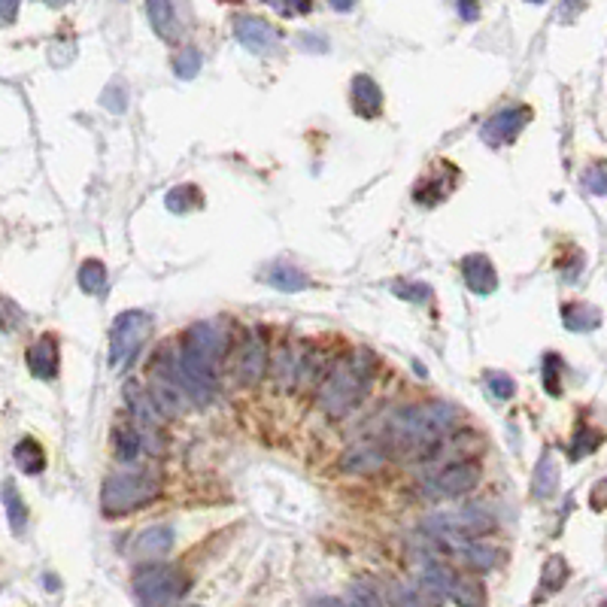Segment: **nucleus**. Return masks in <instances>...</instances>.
<instances>
[{
    "label": "nucleus",
    "instance_id": "nucleus-22",
    "mask_svg": "<svg viewBox=\"0 0 607 607\" xmlns=\"http://www.w3.org/2000/svg\"><path fill=\"white\" fill-rule=\"evenodd\" d=\"M13 459H15V465L25 471V474H40V471L46 468V453L34 437H25V441L15 444Z\"/></svg>",
    "mask_w": 607,
    "mask_h": 607
},
{
    "label": "nucleus",
    "instance_id": "nucleus-39",
    "mask_svg": "<svg viewBox=\"0 0 607 607\" xmlns=\"http://www.w3.org/2000/svg\"><path fill=\"white\" fill-rule=\"evenodd\" d=\"M329 4H331L338 13H349V10H353V6L358 4V0H329Z\"/></svg>",
    "mask_w": 607,
    "mask_h": 607
},
{
    "label": "nucleus",
    "instance_id": "nucleus-32",
    "mask_svg": "<svg viewBox=\"0 0 607 607\" xmlns=\"http://www.w3.org/2000/svg\"><path fill=\"white\" fill-rule=\"evenodd\" d=\"M583 186L593 191V195L604 198V167H602V164H595L593 171L583 173Z\"/></svg>",
    "mask_w": 607,
    "mask_h": 607
},
{
    "label": "nucleus",
    "instance_id": "nucleus-26",
    "mask_svg": "<svg viewBox=\"0 0 607 607\" xmlns=\"http://www.w3.org/2000/svg\"><path fill=\"white\" fill-rule=\"evenodd\" d=\"M164 204L171 213H189V210H195V207H201V191L195 186H177L167 191Z\"/></svg>",
    "mask_w": 607,
    "mask_h": 607
},
{
    "label": "nucleus",
    "instance_id": "nucleus-31",
    "mask_svg": "<svg viewBox=\"0 0 607 607\" xmlns=\"http://www.w3.org/2000/svg\"><path fill=\"white\" fill-rule=\"evenodd\" d=\"M559 371H562V358L559 356H553L550 353L547 358H544V386H547V392L550 395H559Z\"/></svg>",
    "mask_w": 607,
    "mask_h": 607
},
{
    "label": "nucleus",
    "instance_id": "nucleus-5",
    "mask_svg": "<svg viewBox=\"0 0 607 607\" xmlns=\"http://www.w3.org/2000/svg\"><path fill=\"white\" fill-rule=\"evenodd\" d=\"M152 334V319L140 310H128L116 319L113 331H110V367H128L134 356L143 349V343Z\"/></svg>",
    "mask_w": 607,
    "mask_h": 607
},
{
    "label": "nucleus",
    "instance_id": "nucleus-30",
    "mask_svg": "<svg viewBox=\"0 0 607 607\" xmlns=\"http://www.w3.org/2000/svg\"><path fill=\"white\" fill-rule=\"evenodd\" d=\"M140 450H143L140 435H134V431H119V459L134 462V455H137Z\"/></svg>",
    "mask_w": 607,
    "mask_h": 607
},
{
    "label": "nucleus",
    "instance_id": "nucleus-41",
    "mask_svg": "<svg viewBox=\"0 0 607 607\" xmlns=\"http://www.w3.org/2000/svg\"><path fill=\"white\" fill-rule=\"evenodd\" d=\"M52 6H64V4H70V0H49Z\"/></svg>",
    "mask_w": 607,
    "mask_h": 607
},
{
    "label": "nucleus",
    "instance_id": "nucleus-7",
    "mask_svg": "<svg viewBox=\"0 0 607 607\" xmlns=\"http://www.w3.org/2000/svg\"><path fill=\"white\" fill-rule=\"evenodd\" d=\"M125 401H128L131 417L137 419V426H140V446H146L152 453H162L164 450V444H162L164 413L158 410L155 398H152L140 383L131 380V383H125Z\"/></svg>",
    "mask_w": 607,
    "mask_h": 607
},
{
    "label": "nucleus",
    "instance_id": "nucleus-2",
    "mask_svg": "<svg viewBox=\"0 0 607 607\" xmlns=\"http://www.w3.org/2000/svg\"><path fill=\"white\" fill-rule=\"evenodd\" d=\"M453 422H455V410L450 404L428 401L419 407H407V410L398 413L392 422V431L398 444L417 450V446H431L441 441L446 431L453 428Z\"/></svg>",
    "mask_w": 607,
    "mask_h": 607
},
{
    "label": "nucleus",
    "instance_id": "nucleus-20",
    "mask_svg": "<svg viewBox=\"0 0 607 607\" xmlns=\"http://www.w3.org/2000/svg\"><path fill=\"white\" fill-rule=\"evenodd\" d=\"M556 486H559V465H556L553 453H544L538 462V468H534L532 492H534V498H550V495L556 492Z\"/></svg>",
    "mask_w": 607,
    "mask_h": 607
},
{
    "label": "nucleus",
    "instance_id": "nucleus-9",
    "mask_svg": "<svg viewBox=\"0 0 607 607\" xmlns=\"http://www.w3.org/2000/svg\"><path fill=\"white\" fill-rule=\"evenodd\" d=\"M483 471L477 462H455V465L444 468L441 474H435L431 480H426V495L428 498H455V495H465L480 483Z\"/></svg>",
    "mask_w": 607,
    "mask_h": 607
},
{
    "label": "nucleus",
    "instance_id": "nucleus-38",
    "mask_svg": "<svg viewBox=\"0 0 607 607\" xmlns=\"http://www.w3.org/2000/svg\"><path fill=\"white\" fill-rule=\"evenodd\" d=\"M353 602H356V604H383V598H380V595H374L371 589L353 586Z\"/></svg>",
    "mask_w": 607,
    "mask_h": 607
},
{
    "label": "nucleus",
    "instance_id": "nucleus-10",
    "mask_svg": "<svg viewBox=\"0 0 607 607\" xmlns=\"http://www.w3.org/2000/svg\"><path fill=\"white\" fill-rule=\"evenodd\" d=\"M495 525V519L486 510L468 507V510H450V514H437L426 523L428 532L435 534H462V538H480Z\"/></svg>",
    "mask_w": 607,
    "mask_h": 607
},
{
    "label": "nucleus",
    "instance_id": "nucleus-43",
    "mask_svg": "<svg viewBox=\"0 0 607 607\" xmlns=\"http://www.w3.org/2000/svg\"><path fill=\"white\" fill-rule=\"evenodd\" d=\"M4 329H6V325H4V322H0V331H4Z\"/></svg>",
    "mask_w": 607,
    "mask_h": 607
},
{
    "label": "nucleus",
    "instance_id": "nucleus-6",
    "mask_svg": "<svg viewBox=\"0 0 607 607\" xmlns=\"http://www.w3.org/2000/svg\"><path fill=\"white\" fill-rule=\"evenodd\" d=\"M189 580L171 565H146L134 574V593L143 604H173L186 595Z\"/></svg>",
    "mask_w": 607,
    "mask_h": 607
},
{
    "label": "nucleus",
    "instance_id": "nucleus-36",
    "mask_svg": "<svg viewBox=\"0 0 607 607\" xmlns=\"http://www.w3.org/2000/svg\"><path fill=\"white\" fill-rule=\"evenodd\" d=\"M19 4L22 0H0V25H10L15 15H19Z\"/></svg>",
    "mask_w": 607,
    "mask_h": 607
},
{
    "label": "nucleus",
    "instance_id": "nucleus-13",
    "mask_svg": "<svg viewBox=\"0 0 607 607\" xmlns=\"http://www.w3.org/2000/svg\"><path fill=\"white\" fill-rule=\"evenodd\" d=\"M383 465H386V450L377 441H358L340 459V468L353 471V474H374Z\"/></svg>",
    "mask_w": 607,
    "mask_h": 607
},
{
    "label": "nucleus",
    "instance_id": "nucleus-28",
    "mask_svg": "<svg viewBox=\"0 0 607 607\" xmlns=\"http://www.w3.org/2000/svg\"><path fill=\"white\" fill-rule=\"evenodd\" d=\"M198 70H201V52L198 49H182L177 58H173V74H177L180 79H191L198 76Z\"/></svg>",
    "mask_w": 607,
    "mask_h": 607
},
{
    "label": "nucleus",
    "instance_id": "nucleus-17",
    "mask_svg": "<svg viewBox=\"0 0 607 607\" xmlns=\"http://www.w3.org/2000/svg\"><path fill=\"white\" fill-rule=\"evenodd\" d=\"M146 13H149V22L158 37L173 40L180 34L177 4H173V0H146Z\"/></svg>",
    "mask_w": 607,
    "mask_h": 607
},
{
    "label": "nucleus",
    "instance_id": "nucleus-29",
    "mask_svg": "<svg viewBox=\"0 0 607 607\" xmlns=\"http://www.w3.org/2000/svg\"><path fill=\"white\" fill-rule=\"evenodd\" d=\"M486 386H489V392H492L495 398H501V401H507V398H514V395H516V383H514V377H507V374H501V371H492L489 377H486Z\"/></svg>",
    "mask_w": 607,
    "mask_h": 607
},
{
    "label": "nucleus",
    "instance_id": "nucleus-14",
    "mask_svg": "<svg viewBox=\"0 0 607 607\" xmlns=\"http://www.w3.org/2000/svg\"><path fill=\"white\" fill-rule=\"evenodd\" d=\"M462 277H465V286L474 295H492L498 289V274H495V265L486 255H468V259H462Z\"/></svg>",
    "mask_w": 607,
    "mask_h": 607
},
{
    "label": "nucleus",
    "instance_id": "nucleus-42",
    "mask_svg": "<svg viewBox=\"0 0 607 607\" xmlns=\"http://www.w3.org/2000/svg\"><path fill=\"white\" fill-rule=\"evenodd\" d=\"M529 4H544V0H529Z\"/></svg>",
    "mask_w": 607,
    "mask_h": 607
},
{
    "label": "nucleus",
    "instance_id": "nucleus-24",
    "mask_svg": "<svg viewBox=\"0 0 607 607\" xmlns=\"http://www.w3.org/2000/svg\"><path fill=\"white\" fill-rule=\"evenodd\" d=\"M562 319H565V325H568V329H574V331L595 329V325L602 322L598 310L586 307V304H568V307L562 310Z\"/></svg>",
    "mask_w": 607,
    "mask_h": 607
},
{
    "label": "nucleus",
    "instance_id": "nucleus-34",
    "mask_svg": "<svg viewBox=\"0 0 607 607\" xmlns=\"http://www.w3.org/2000/svg\"><path fill=\"white\" fill-rule=\"evenodd\" d=\"M395 292H404L401 298H407V301H426L431 295L428 286H407V283H398Z\"/></svg>",
    "mask_w": 607,
    "mask_h": 607
},
{
    "label": "nucleus",
    "instance_id": "nucleus-37",
    "mask_svg": "<svg viewBox=\"0 0 607 607\" xmlns=\"http://www.w3.org/2000/svg\"><path fill=\"white\" fill-rule=\"evenodd\" d=\"M459 13L465 22H477L480 19V6H477V0H459Z\"/></svg>",
    "mask_w": 607,
    "mask_h": 607
},
{
    "label": "nucleus",
    "instance_id": "nucleus-3",
    "mask_svg": "<svg viewBox=\"0 0 607 607\" xmlns=\"http://www.w3.org/2000/svg\"><path fill=\"white\" fill-rule=\"evenodd\" d=\"M162 483L149 471H119V474L107 477L101 489V510L107 516H125L134 510L146 507L149 501L158 498Z\"/></svg>",
    "mask_w": 607,
    "mask_h": 607
},
{
    "label": "nucleus",
    "instance_id": "nucleus-11",
    "mask_svg": "<svg viewBox=\"0 0 607 607\" xmlns=\"http://www.w3.org/2000/svg\"><path fill=\"white\" fill-rule=\"evenodd\" d=\"M234 34L241 40V46L255 55H270L279 49V31L259 15H237Z\"/></svg>",
    "mask_w": 607,
    "mask_h": 607
},
{
    "label": "nucleus",
    "instance_id": "nucleus-12",
    "mask_svg": "<svg viewBox=\"0 0 607 607\" xmlns=\"http://www.w3.org/2000/svg\"><path fill=\"white\" fill-rule=\"evenodd\" d=\"M529 119H532L529 107L501 110V113H495L489 122L480 128V137H483V143H489V146H505V143L516 140V134L529 125Z\"/></svg>",
    "mask_w": 607,
    "mask_h": 607
},
{
    "label": "nucleus",
    "instance_id": "nucleus-27",
    "mask_svg": "<svg viewBox=\"0 0 607 607\" xmlns=\"http://www.w3.org/2000/svg\"><path fill=\"white\" fill-rule=\"evenodd\" d=\"M565 580H568V565H565V559L562 556L547 559L544 574H541V586H544L547 593H556V589H562Z\"/></svg>",
    "mask_w": 607,
    "mask_h": 607
},
{
    "label": "nucleus",
    "instance_id": "nucleus-18",
    "mask_svg": "<svg viewBox=\"0 0 607 607\" xmlns=\"http://www.w3.org/2000/svg\"><path fill=\"white\" fill-rule=\"evenodd\" d=\"M173 550V529L171 525H152L137 538V556L162 559Z\"/></svg>",
    "mask_w": 607,
    "mask_h": 607
},
{
    "label": "nucleus",
    "instance_id": "nucleus-15",
    "mask_svg": "<svg viewBox=\"0 0 607 607\" xmlns=\"http://www.w3.org/2000/svg\"><path fill=\"white\" fill-rule=\"evenodd\" d=\"M28 367L40 380H52L58 374V343H55V338L46 334L28 349Z\"/></svg>",
    "mask_w": 607,
    "mask_h": 607
},
{
    "label": "nucleus",
    "instance_id": "nucleus-8",
    "mask_svg": "<svg viewBox=\"0 0 607 607\" xmlns=\"http://www.w3.org/2000/svg\"><path fill=\"white\" fill-rule=\"evenodd\" d=\"M422 589H428L437 602H459V604H480L483 595L471 589V583H465L455 574L450 565L441 562H428L422 565Z\"/></svg>",
    "mask_w": 607,
    "mask_h": 607
},
{
    "label": "nucleus",
    "instance_id": "nucleus-1",
    "mask_svg": "<svg viewBox=\"0 0 607 607\" xmlns=\"http://www.w3.org/2000/svg\"><path fill=\"white\" fill-rule=\"evenodd\" d=\"M225 356V334L210 322L191 325L186 340H182L177 367L186 374L189 383H195L204 392H216V365Z\"/></svg>",
    "mask_w": 607,
    "mask_h": 607
},
{
    "label": "nucleus",
    "instance_id": "nucleus-35",
    "mask_svg": "<svg viewBox=\"0 0 607 607\" xmlns=\"http://www.w3.org/2000/svg\"><path fill=\"white\" fill-rule=\"evenodd\" d=\"M586 6V0H562V10H559V19L562 22H574L577 19V13Z\"/></svg>",
    "mask_w": 607,
    "mask_h": 607
},
{
    "label": "nucleus",
    "instance_id": "nucleus-40",
    "mask_svg": "<svg viewBox=\"0 0 607 607\" xmlns=\"http://www.w3.org/2000/svg\"><path fill=\"white\" fill-rule=\"evenodd\" d=\"M602 495H604V483L595 486V510H602Z\"/></svg>",
    "mask_w": 607,
    "mask_h": 607
},
{
    "label": "nucleus",
    "instance_id": "nucleus-21",
    "mask_svg": "<svg viewBox=\"0 0 607 607\" xmlns=\"http://www.w3.org/2000/svg\"><path fill=\"white\" fill-rule=\"evenodd\" d=\"M265 283H270L279 292H301V289H307V286H310V279H307L304 270L292 268V265H274L265 274Z\"/></svg>",
    "mask_w": 607,
    "mask_h": 607
},
{
    "label": "nucleus",
    "instance_id": "nucleus-23",
    "mask_svg": "<svg viewBox=\"0 0 607 607\" xmlns=\"http://www.w3.org/2000/svg\"><path fill=\"white\" fill-rule=\"evenodd\" d=\"M4 510H6V519H10V529L15 534L25 532V525H28V507H25V501H22L19 489L13 486V480L4 483Z\"/></svg>",
    "mask_w": 607,
    "mask_h": 607
},
{
    "label": "nucleus",
    "instance_id": "nucleus-16",
    "mask_svg": "<svg viewBox=\"0 0 607 607\" xmlns=\"http://www.w3.org/2000/svg\"><path fill=\"white\" fill-rule=\"evenodd\" d=\"M349 98H353L356 113L362 116V119L380 116V110H383V92H380V85L374 83L371 76L358 74L353 79V92H349Z\"/></svg>",
    "mask_w": 607,
    "mask_h": 607
},
{
    "label": "nucleus",
    "instance_id": "nucleus-33",
    "mask_svg": "<svg viewBox=\"0 0 607 607\" xmlns=\"http://www.w3.org/2000/svg\"><path fill=\"white\" fill-rule=\"evenodd\" d=\"M265 4H270L277 13H283V15H298V13L310 10V0H265Z\"/></svg>",
    "mask_w": 607,
    "mask_h": 607
},
{
    "label": "nucleus",
    "instance_id": "nucleus-19",
    "mask_svg": "<svg viewBox=\"0 0 607 607\" xmlns=\"http://www.w3.org/2000/svg\"><path fill=\"white\" fill-rule=\"evenodd\" d=\"M268 371V349L261 340H252L250 347L243 349V358H241V367H237V374H241V383L243 386H255L261 377H265Z\"/></svg>",
    "mask_w": 607,
    "mask_h": 607
},
{
    "label": "nucleus",
    "instance_id": "nucleus-4",
    "mask_svg": "<svg viewBox=\"0 0 607 607\" xmlns=\"http://www.w3.org/2000/svg\"><path fill=\"white\" fill-rule=\"evenodd\" d=\"M365 392H367V365L356 356L349 362H340L325 377L322 389H319V407L329 417H347L365 398Z\"/></svg>",
    "mask_w": 607,
    "mask_h": 607
},
{
    "label": "nucleus",
    "instance_id": "nucleus-25",
    "mask_svg": "<svg viewBox=\"0 0 607 607\" xmlns=\"http://www.w3.org/2000/svg\"><path fill=\"white\" fill-rule=\"evenodd\" d=\"M103 286H107V268L98 259L83 261V268H79V289L85 295H98Z\"/></svg>",
    "mask_w": 607,
    "mask_h": 607
}]
</instances>
